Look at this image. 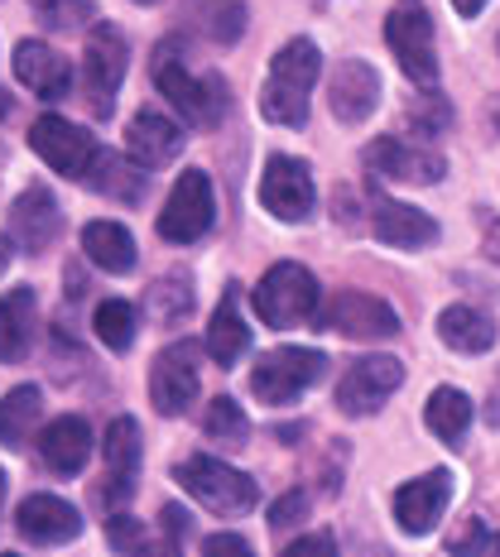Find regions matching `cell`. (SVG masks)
Segmentation results:
<instances>
[{"mask_svg":"<svg viewBox=\"0 0 500 557\" xmlns=\"http://www.w3.org/2000/svg\"><path fill=\"white\" fill-rule=\"evenodd\" d=\"M322 327L342 332L352 342H386V336L400 332V312H394L386 298L376 294H337L328 308H322Z\"/></svg>","mask_w":500,"mask_h":557,"instance_id":"13","label":"cell"},{"mask_svg":"<svg viewBox=\"0 0 500 557\" xmlns=\"http://www.w3.org/2000/svg\"><path fill=\"white\" fill-rule=\"evenodd\" d=\"M386 44L400 63V73L418 87L438 83V49H434V15L418 0H400L386 15Z\"/></svg>","mask_w":500,"mask_h":557,"instance_id":"5","label":"cell"},{"mask_svg":"<svg viewBox=\"0 0 500 557\" xmlns=\"http://www.w3.org/2000/svg\"><path fill=\"white\" fill-rule=\"evenodd\" d=\"M39 413H44V394L39 385H20L0 399V447L20 451L29 443V433L39 428Z\"/></svg>","mask_w":500,"mask_h":557,"instance_id":"31","label":"cell"},{"mask_svg":"<svg viewBox=\"0 0 500 557\" xmlns=\"http://www.w3.org/2000/svg\"><path fill=\"white\" fill-rule=\"evenodd\" d=\"M404 385V366L394 356H362L346 366L342 385H337V409L346 418H370L386 409V399Z\"/></svg>","mask_w":500,"mask_h":557,"instance_id":"9","label":"cell"},{"mask_svg":"<svg viewBox=\"0 0 500 557\" xmlns=\"http://www.w3.org/2000/svg\"><path fill=\"white\" fill-rule=\"evenodd\" d=\"M183 29H193L197 39L217 44V49H231V44L246 34V0H183L179 10Z\"/></svg>","mask_w":500,"mask_h":557,"instance_id":"20","label":"cell"},{"mask_svg":"<svg viewBox=\"0 0 500 557\" xmlns=\"http://www.w3.org/2000/svg\"><path fill=\"white\" fill-rule=\"evenodd\" d=\"M155 87L169 97V107L193 125V131H212L217 121L227 115V83L222 77H197L183 67V53H179V39L159 44L155 49Z\"/></svg>","mask_w":500,"mask_h":557,"instance_id":"2","label":"cell"},{"mask_svg":"<svg viewBox=\"0 0 500 557\" xmlns=\"http://www.w3.org/2000/svg\"><path fill=\"white\" fill-rule=\"evenodd\" d=\"M0 505H5V471H0Z\"/></svg>","mask_w":500,"mask_h":557,"instance_id":"46","label":"cell"},{"mask_svg":"<svg viewBox=\"0 0 500 557\" xmlns=\"http://www.w3.org/2000/svg\"><path fill=\"white\" fill-rule=\"evenodd\" d=\"M328 375V356L308 346H279L251 370V394L260 404H294L304 389H313Z\"/></svg>","mask_w":500,"mask_h":557,"instance_id":"7","label":"cell"},{"mask_svg":"<svg viewBox=\"0 0 500 557\" xmlns=\"http://www.w3.org/2000/svg\"><path fill=\"white\" fill-rule=\"evenodd\" d=\"M135 5H155V0H135Z\"/></svg>","mask_w":500,"mask_h":557,"instance_id":"47","label":"cell"},{"mask_svg":"<svg viewBox=\"0 0 500 557\" xmlns=\"http://www.w3.org/2000/svg\"><path fill=\"white\" fill-rule=\"evenodd\" d=\"M58 231H63V212H58L53 193L49 188H25L20 193L15 212H10V236H15L29 255H44L58 240Z\"/></svg>","mask_w":500,"mask_h":557,"instance_id":"18","label":"cell"},{"mask_svg":"<svg viewBox=\"0 0 500 557\" xmlns=\"http://www.w3.org/2000/svg\"><path fill=\"white\" fill-rule=\"evenodd\" d=\"M5 264H10V240H0V274H5Z\"/></svg>","mask_w":500,"mask_h":557,"instance_id":"44","label":"cell"},{"mask_svg":"<svg viewBox=\"0 0 500 557\" xmlns=\"http://www.w3.org/2000/svg\"><path fill=\"white\" fill-rule=\"evenodd\" d=\"M179 485L193 495L197 505H207L222 519L246 515V509H255V500H260V491H255V481L246 471L227 467V461H217V457H203V451L179 467Z\"/></svg>","mask_w":500,"mask_h":557,"instance_id":"4","label":"cell"},{"mask_svg":"<svg viewBox=\"0 0 500 557\" xmlns=\"http://www.w3.org/2000/svg\"><path fill=\"white\" fill-rule=\"evenodd\" d=\"M92 327H97L101 346H111V351H131L135 346V304H125V298H107V304H97Z\"/></svg>","mask_w":500,"mask_h":557,"instance_id":"32","label":"cell"},{"mask_svg":"<svg viewBox=\"0 0 500 557\" xmlns=\"http://www.w3.org/2000/svg\"><path fill=\"white\" fill-rule=\"evenodd\" d=\"M337 543L328 539V533H318V539H298V543H289V557H308V553H332Z\"/></svg>","mask_w":500,"mask_h":557,"instance_id":"41","label":"cell"},{"mask_svg":"<svg viewBox=\"0 0 500 557\" xmlns=\"http://www.w3.org/2000/svg\"><path fill=\"white\" fill-rule=\"evenodd\" d=\"M246 346H251V327H246V318H241V288L227 284L222 304L212 312V327H207V356H212L217 366H231L246 356Z\"/></svg>","mask_w":500,"mask_h":557,"instance_id":"26","label":"cell"},{"mask_svg":"<svg viewBox=\"0 0 500 557\" xmlns=\"http://www.w3.org/2000/svg\"><path fill=\"white\" fill-rule=\"evenodd\" d=\"M366 169L386 183H438L443 178V159L424 145H404V139H376L366 149Z\"/></svg>","mask_w":500,"mask_h":557,"instance_id":"16","label":"cell"},{"mask_svg":"<svg viewBox=\"0 0 500 557\" xmlns=\"http://www.w3.org/2000/svg\"><path fill=\"white\" fill-rule=\"evenodd\" d=\"M164 529H169V548H183V539H188V509L164 505Z\"/></svg>","mask_w":500,"mask_h":557,"instance_id":"39","label":"cell"},{"mask_svg":"<svg viewBox=\"0 0 500 557\" xmlns=\"http://www.w3.org/2000/svg\"><path fill=\"white\" fill-rule=\"evenodd\" d=\"M308 515V500L304 495H279V500L270 505V529H289V524H298V519Z\"/></svg>","mask_w":500,"mask_h":557,"instance_id":"38","label":"cell"},{"mask_svg":"<svg viewBox=\"0 0 500 557\" xmlns=\"http://www.w3.org/2000/svg\"><path fill=\"white\" fill-rule=\"evenodd\" d=\"M145 164H135V159H121V154H107V149H97V159H92L87 169V188H97L101 197H115V202H139V193H145Z\"/></svg>","mask_w":500,"mask_h":557,"instance_id":"29","label":"cell"},{"mask_svg":"<svg viewBox=\"0 0 500 557\" xmlns=\"http://www.w3.org/2000/svg\"><path fill=\"white\" fill-rule=\"evenodd\" d=\"M149 399L164 418L188 413V404L197 399V346L193 342H173L155 356L149 366Z\"/></svg>","mask_w":500,"mask_h":557,"instance_id":"10","label":"cell"},{"mask_svg":"<svg viewBox=\"0 0 500 557\" xmlns=\"http://www.w3.org/2000/svg\"><path fill=\"white\" fill-rule=\"evenodd\" d=\"M207 437L212 443H231V447H241L251 437V418H246V409H241L236 399H212L207 404Z\"/></svg>","mask_w":500,"mask_h":557,"instance_id":"33","label":"cell"},{"mask_svg":"<svg viewBox=\"0 0 500 557\" xmlns=\"http://www.w3.org/2000/svg\"><path fill=\"white\" fill-rule=\"evenodd\" d=\"M15 77L29 91H39L44 101H63L73 91V63L63 53H53L49 44H34V39L15 49Z\"/></svg>","mask_w":500,"mask_h":557,"instance_id":"19","label":"cell"},{"mask_svg":"<svg viewBox=\"0 0 500 557\" xmlns=\"http://www.w3.org/2000/svg\"><path fill=\"white\" fill-rule=\"evenodd\" d=\"M125 145H131V159L145 169H159L169 164V159H179L183 149V131L169 121V115H159L155 107H145L131 121V131H125Z\"/></svg>","mask_w":500,"mask_h":557,"instance_id":"24","label":"cell"},{"mask_svg":"<svg viewBox=\"0 0 500 557\" xmlns=\"http://www.w3.org/2000/svg\"><path fill=\"white\" fill-rule=\"evenodd\" d=\"M34 327H39V294L29 284L10 288L0 298V366H15L29 356Z\"/></svg>","mask_w":500,"mask_h":557,"instance_id":"21","label":"cell"},{"mask_svg":"<svg viewBox=\"0 0 500 557\" xmlns=\"http://www.w3.org/2000/svg\"><path fill=\"white\" fill-rule=\"evenodd\" d=\"M107 505H125L135 495V475H139V423L135 418H115L107 428Z\"/></svg>","mask_w":500,"mask_h":557,"instance_id":"22","label":"cell"},{"mask_svg":"<svg viewBox=\"0 0 500 557\" xmlns=\"http://www.w3.org/2000/svg\"><path fill=\"white\" fill-rule=\"evenodd\" d=\"M452 500V471H424L418 481L410 485H400L394 491V519H400V529L404 533H434L438 529V519H443V509Z\"/></svg>","mask_w":500,"mask_h":557,"instance_id":"14","label":"cell"},{"mask_svg":"<svg viewBox=\"0 0 500 557\" xmlns=\"http://www.w3.org/2000/svg\"><path fill=\"white\" fill-rule=\"evenodd\" d=\"M29 145H34V154H39L53 173H63V178H87L92 159H97V139L87 131H77L73 121H63V115L34 121Z\"/></svg>","mask_w":500,"mask_h":557,"instance_id":"11","label":"cell"},{"mask_svg":"<svg viewBox=\"0 0 500 557\" xmlns=\"http://www.w3.org/2000/svg\"><path fill=\"white\" fill-rule=\"evenodd\" d=\"M328 97H332V115L342 125H362L370 111L380 107V77L376 67L362 63V58H342V67L332 73L328 83Z\"/></svg>","mask_w":500,"mask_h":557,"instance_id":"17","label":"cell"},{"mask_svg":"<svg viewBox=\"0 0 500 557\" xmlns=\"http://www.w3.org/2000/svg\"><path fill=\"white\" fill-rule=\"evenodd\" d=\"M77 83H83L87 111L97 121H107L115 111V91L125 83V34L115 25H92L87 49H83V67H77Z\"/></svg>","mask_w":500,"mask_h":557,"instance_id":"6","label":"cell"},{"mask_svg":"<svg viewBox=\"0 0 500 557\" xmlns=\"http://www.w3.org/2000/svg\"><path fill=\"white\" fill-rule=\"evenodd\" d=\"M424 423H428V433L438 437V443H448V447H462V437H467V428H472V399L462 389H434L428 394V404H424Z\"/></svg>","mask_w":500,"mask_h":557,"instance_id":"30","label":"cell"},{"mask_svg":"<svg viewBox=\"0 0 500 557\" xmlns=\"http://www.w3.org/2000/svg\"><path fill=\"white\" fill-rule=\"evenodd\" d=\"M486 240H491V255L500 260V222H486Z\"/></svg>","mask_w":500,"mask_h":557,"instance_id":"43","label":"cell"},{"mask_svg":"<svg viewBox=\"0 0 500 557\" xmlns=\"http://www.w3.org/2000/svg\"><path fill=\"white\" fill-rule=\"evenodd\" d=\"M15 529L25 543L58 548V543H73L77 533H83V515H77L68 500H58V495H29L15 515Z\"/></svg>","mask_w":500,"mask_h":557,"instance_id":"15","label":"cell"},{"mask_svg":"<svg viewBox=\"0 0 500 557\" xmlns=\"http://www.w3.org/2000/svg\"><path fill=\"white\" fill-rule=\"evenodd\" d=\"M188 308H193V284H188V274H169V278H159V284L149 288V312H155V318L179 322Z\"/></svg>","mask_w":500,"mask_h":557,"instance_id":"34","label":"cell"},{"mask_svg":"<svg viewBox=\"0 0 500 557\" xmlns=\"http://www.w3.org/2000/svg\"><path fill=\"white\" fill-rule=\"evenodd\" d=\"M107 539L115 543L121 553H135V548H145V529L135 524L131 515H111V524H107Z\"/></svg>","mask_w":500,"mask_h":557,"instance_id":"37","label":"cell"},{"mask_svg":"<svg viewBox=\"0 0 500 557\" xmlns=\"http://www.w3.org/2000/svg\"><path fill=\"white\" fill-rule=\"evenodd\" d=\"M5 111H10V101H5V91H0V121H5Z\"/></svg>","mask_w":500,"mask_h":557,"instance_id":"45","label":"cell"},{"mask_svg":"<svg viewBox=\"0 0 500 557\" xmlns=\"http://www.w3.org/2000/svg\"><path fill=\"white\" fill-rule=\"evenodd\" d=\"M318 73H322L318 44L313 39H289L284 49L275 53L270 77H265V91H260V115L265 121L270 125H304Z\"/></svg>","mask_w":500,"mask_h":557,"instance_id":"1","label":"cell"},{"mask_svg":"<svg viewBox=\"0 0 500 557\" xmlns=\"http://www.w3.org/2000/svg\"><path fill=\"white\" fill-rule=\"evenodd\" d=\"M481 5H486V0H452V10H458V15H481Z\"/></svg>","mask_w":500,"mask_h":557,"instance_id":"42","label":"cell"},{"mask_svg":"<svg viewBox=\"0 0 500 557\" xmlns=\"http://www.w3.org/2000/svg\"><path fill=\"white\" fill-rule=\"evenodd\" d=\"M39 457H44V467L58 475H77L92 461V428L77 413L53 418L39 433Z\"/></svg>","mask_w":500,"mask_h":557,"instance_id":"23","label":"cell"},{"mask_svg":"<svg viewBox=\"0 0 500 557\" xmlns=\"http://www.w3.org/2000/svg\"><path fill=\"white\" fill-rule=\"evenodd\" d=\"M260 207L279 222H304L313 212V173L294 154H270L260 173Z\"/></svg>","mask_w":500,"mask_h":557,"instance_id":"12","label":"cell"},{"mask_svg":"<svg viewBox=\"0 0 500 557\" xmlns=\"http://www.w3.org/2000/svg\"><path fill=\"white\" fill-rule=\"evenodd\" d=\"M251 304L270 327L294 332V327H304V322L318 318V278H313L304 264L284 260V264H275V270H265L260 288L251 294Z\"/></svg>","mask_w":500,"mask_h":557,"instance_id":"3","label":"cell"},{"mask_svg":"<svg viewBox=\"0 0 500 557\" xmlns=\"http://www.w3.org/2000/svg\"><path fill=\"white\" fill-rule=\"evenodd\" d=\"M217 216V197H212V178L207 173L188 169L179 183H173L164 212H159V236L173 240V246H193V240L207 236Z\"/></svg>","mask_w":500,"mask_h":557,"instance_id":"8","label":"cell"},{"mask_svg":"<svg viewBox=\"0 0 500 557\" xmlns=\"http://www.w3.org/2000/svg\"><path fill=\"white\" fill-rule=\"evenodd\" d=\"M452 553H462V557H472V553H500V533L496 529H486L481 519H472L467 533H458V539L448 543Z\"/></svg>","mask_w":500,"mask_h":557,"instance_id":"35","label":"cell"},{"mask_svg":"<svg viewBox=\"0 0 500 557\" xmlns=\"http://www.w3.org/2000/svg\"><path fill=\"white\" fill-rule=\"evenodd\" d=\"M376 236L386 240L394 250H424L438 240V222L428 212H418L410 202H390V197H380L376 202Z\"/></svg>","mask_w":500,"mask_h":557,"instance_id":"25","label":"cell"},{"mask_svg":"<svg viewBox=\"0 0 500 557\" xmlns=\"http://www.w3.org/2000/svg\"><path fill=\"white\" fill-rule=\"evenodd\" d=\"M44 20H49L53 29H77L92 20V5L87 0H44Z\"/></svg>","mask_w":500,"mask_h":557,"instance_id":"36","label":"cell"},{"mask_svg":"<svg viewBox=\"0 0 500 557\" xmlns=\"http://www.w3.org/2000/svg\"><path fill=\"white\" fill-rule=\"evenodd\" d=\"M203 553H241V557H246L251 543L241 539V533H212V539L203 543Z\"/></svg>","mask_w":500,"mask_h":557,"instance_id":"40","label":"cell"},{"mask_svg":"<svg viewBox=\"0 0 500 557\" xmlns=\"http://www.w3.org/2000/svg\"><path fill=\"white\" fill-rule=\"evenodd\" d=\"M83 255L107 274H131L135 270V236L121 222H87Z\"/></svg>","mask_w":500,"mask_h":557,"instance_id":"28","label":"cell"},{"mask_svg":"<svg viewBox=\"0 0 500 557\" xmlns=\"http://www.w3.org/2000/svg\"><path fill=\"white\" fill-rule=\"evenodd\" d=\"M438 336H443L448 351H462V356H481L496 346V322L486 312H476L467 304H452L438 312Z\"/></svg>","mask_w":500,"mask_h":557,"instance_id":"27","label":"cell"}]
</instances>
